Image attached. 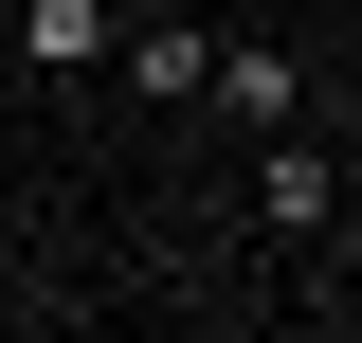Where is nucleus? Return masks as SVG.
I'll return each instance as SVG.
<instances>
[{
  "mask_svg": "<svg viewBox=\"0 0 362 343\" xmlns=\"http://www.w3.org/2000/svg\"><path fill=\"white\" fill-rule=\"evenodd\" d=\"M109 18H127V0H18V54H37V73H109Z\"/></svg>",
  "mask_w": 362,
  "mask_h": 343,
  "instance_id": "obj_3",
  "label": "nucleus"
},
{
  "mask_svg": "<svg viewBox=\"0 0 362 343\" xmlns=\"http://www.w3.org/2000/svg\"><path fill=\"white\" fill-rule=\"evenodd\" d=\"M254 217H272V235H326V217H344V163H326V145H272V163H254Z\"/></svg>",
  "mask_w": 362,
  "mask_h": 343,
  "instance_id": "obj_1",
  "label": "nucleus"
},
{
  "mask_svg": "<svg viewBox=\"0 0 362 343\" xmlns=\"http://www.w3.org/2000/svg\"><path fill=\"white\" fill-rule=\"evenodd\" d=\"M199 54H218L199 18H109V73H127V90H163V109L199 90Z\"/></svg>",
  "mask_w": 362,
  "mask_h": 343,
  "instance_id": "obj_2",
  "label": "nucleus"
}]
</instances>
